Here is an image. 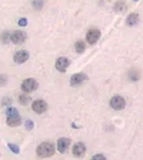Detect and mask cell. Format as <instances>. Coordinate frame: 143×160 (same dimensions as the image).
Returning a JSON list of instances; mask_svg holds the SVG:
<instances>
[{
    "instance_id": "18",
    "label": "cell",
    "mask_w": 143,
    "mask_h": 160,
    "mask_svg": "<svg viewBox=\"0 0 143 160\" xmlns=\"http://www.w3.org/2000/svg\"><path fill=\"white\" fill-rule=\"evenodd\" d=\"M30 100H31L30 96H28V95H26V94H22L19 96V102L22 105H27Z\"/></svg>"
},
{
    "instance_id": "24",
    "label": "cell",
    "mask_w": 143,
    "mask_h": 160,
    "mask_svg": "<svg viewBox=\"0 0 143 160\" xmlns=\"http://www.w3.org/2000/svg\"><path fill=\"white\" fill-rule=\"evenodd\" d=\"M93 159L94 160H106V157L101 156V155H96V156L93 157Z\"/></svg>"
},
{
    "instance_id": "21",
    "label": "cell",
    "mask_w": 143,
    "mask_h": 160,
    "mask_svg": "<svg viewBox=\"0 0 143 160\" xmlns=\"http://www.w3.org/2000/svg\"><path fill=\"white\" fill-rule=\"evenodd\" d=\"M8 82V79H7V76L4 75H0V87H4Z\"/></svg>"
},
{
    "instance_id": "7",
    "label": "cell",
    "mask_w": 143,
    "mask_h": 160,
    "mask_svg": "<svg viewBox=\"0 0 143 160\" xmlns=\"http://www.w3.org/2000/svg\"><path fill=\"white\" fill-rule=\"evenodd\" d=\"M29 59V52L26 50H19L14 55V61L18 64L25 63Z\"/></svg>"
},
{
    "instance_id": "19",
    "label": "cell",
    "mask_w": 143,
    "mask_h": 160,
    "mask_svg": "<svg viewBox=\"0 0 143 160\" xmlns=\"http://www.w3.org/2000/svg\"><path fill=\"white\" fill-rule=\"evenodd\" d=\"M43 6H44L43 0H32V7L34 8V9L40 10V9H42Z\"/></svg>"
},
{
    "instance_id": "5",
    "label": "cell",
    "mask_w": 143,
    "mask_h": 160,
    "mask_svg": "<svg viewBox=\"0 0 143 160\" xmlns=\"http://www.w3.org/2000/svg\"><path fill=\"white\" fill-rule=\"evenodd\" d=\"M110 106L115 110H122L125 108V99L121 96H114L110 100Z\"/></svg>"
},
{
    "instance_id": "22",
    "label": "cell",
    "mask_w": 143,
    "mask_h": 160,
    "mask_svg": "<svg viewBox=\"0 0 143 160\" xmlns=\"http://www.w3.org/2000/svg\"><path fill=\"white\" fill-rule=\"evenodd\" d=\"M33 126H34V125H33V122H32V121H27V122H26V128H27V129L28 130H31V129H32V128H33Z\"/></svg>"
},
{
    "instance_id": "9",
    "label": "cell",
    "mask_w": 143,
    "mask_h": 160,
    "mask_svg": "<svg viewBox=\"0 0 143 160\" xmlns=\"http://www.w3.org/2000/svg\"><path fill=\"white\" fill-rule=\"evenodd\" d=\"M69 144H71V141L66 138H61L58 140V143H57V148H58V151L61 154L65 153L67 151V148H69Z\"/></svg>"
},
{
    "instance_id": "1",
    "label": "cell",
    "mask_w": 143,
    "mask_h": 160,
    "mask_svg": "<svg viewBox=\"0 0 143 160\" xmlns=\"http://www.w3.org/2000/svg\"><path fill=\"white\" fill-rule=\"evenodd\" d=\"M56 152L54 145L51 142H43L36 148V154L38 156L42 157V158H46V157H50L53 156Z\"/></svg>"
},
{
    "instance_id": "12",
    "label": "cell",
    "mask_w": 143,
    "mask_h": 160,
    "mask_svg": "<svg viewBox=\"0 0 143 160\" xmlns=\"http://www.w3.org/2000/svg\"><path fill=\"white\" fill-rule=\"evenodd\" d=\"M138 22H139V15H138L137 13H131L126 19V24L127 26H129V27H132V26L137 25Z\"/></svg>"
},
{
    "instance_id": "23",
    "label": "cell",
    "mask_w": 143,
    "mask_h": 160,
    "mask_svg": "<svg viewBox=\"0 0 143 160\" xmlns=\"http://www.w3.org/2000/svg\"><path fill=\"white\" fill-rule=\"evenodd\" d=\"M27 19L26 18H22L19 20V22H18V25L19 26H22V27H25V26H27Z\"/></svg>"
},
{
    "instance_id": "15",
    "label": "cell",
    "mask_w": 143,
    "mask_h": 160,
    "mask_svg": "<svg viewBox=\"0 0 143 160\" xmlns=\"http://www.w3.org/2000/svg\"><path fill=\"white\" fill-rule=\"evenodd\" d=\"M113 9H114V11H116V12H123L126 10V4L124 3L123 1H118L114 4Z\"/></svg>"
},
{
    "instance_id": "25",
    "label": "cell",
    "mask_w": 143,
    "mask_h": 160,
    "mask_svg": "<svg viewBox=\"0 0 143 160\" xmlns=\"http://www.w3.org/2000/svg\"><path fill=\"white\" fill-rule=\"evenodd\" d=\"M135 1H137V0H135Z\"/></svg>"
},
{
    "instance_id": "8",
    "label": "cell",
    "mask_w": 143,
    "mask_h": 160,
    "mask_svg": "<svg viewBox=\"0 0 143 160\" xmlns=\"http://www.w3.org/2000/svg\"><path fill=\"white\" fill-rule=\"evenodd\" d=\"M69 61L65 57H61L56 62V68L59 72H65L66 68H69Z\"/></svg>"
},
{
    "instance_id": "4",
    "label": "cell",
    "mask_w": 143,
    "mask_h": 160,
    "mask_svg": "<svg viewBox=\"0 0 143 160\" xmlns=\"http://www.w3.org/2000/svg\"><path fill=\"white\" fill-rule=\"evenodd\" d=\"M100 31L98 29H91L87 33V42L93 45L100 40Z\"/></svg>"
},
{
    "instance_id": "17",
    "label": "cell",
    "mask_w": 143,
    "mask_h": 160,
    "mask_svg": "<svg viewBox=\"0 0 143 160\" xmlns=\"http://www.w3.org/2000/svg\"><path fill=\"white\" fill-rule=\"evenodd\" d=\"M75 48H76V51L78 53H82L85 49V44L82 41H78L76 45H75Z\"/></svg>"
},
{
    "instance_id": "13",
    "label": "cell",
    "mask_w": 143,
    "mask_h": 160,
    "mask_svg": "<svg viewBox=\"0 0 143 160\" xmlns=\"http://www.w3.org/2000/svg\"><path fill=\"white\" fill-rule=\"evenodd\" d=\"M20 123H22V118H20L19 115H18V117L7 118V124L10 126V127H16V126H19Z\"/></svg>"
},
{
    "instance_id": "16",
    "label": "cell",
    "mask_w": 143,
    "mask_h": 160,
    "mask_svg": "<svg viewBox=\"0 0 143 160\" xmlns=\"http://www.w3.org/2000/svg\"><path fill=\"white\" fill-rule=\"evenodd\" d=\"M18 111L16 108H13V107H10L7 109V117L8 118H14V117H18Z\"/></svg>"
},
{
    "instance_id": "20",
    "label": "cell",
    "mask_w": 143,
    "mask_h": 160,
    "mask_svg": "<svg viewBox=\"0 0 143 160\" xmlns=\"http://www.w3.org/2000/svg\"><path fill=\"white\" fill-rule=\"evenodd\" d=\"M9 148L11 149V151H12L14 154H18V153H19V148H18L16 144L10 143V144H9Z\"/></svg>"
},
{
    "instance_id": "6",
    "label": "cell",
    "mask_w": 143,
    "mask_h": 160,
    "mask_svg": "<svg viewBox=\"0 0 143 160\" xmlns=\"http://www.w3.org/2000/svg\"><path fill=\"white\" fill-rule=\"evenodd\" d=\"M32 109L34 110L36 113L41 114V113H44L47 110V104H46L43 99H38L32 104Z\"/></svg>"
},
{
    "instance_id": "10",
    "label": "cell",
    "mask_w": 143,
    "mask_h": 160,
    "mask_svg": "<svg viewBox=\"0 0 143 160\" xmlns=\"http://www.w3.org/2000/svg\"><path fill=\"white\" fill-rule=\"evenodd\" d=\"M85 79H87V75L84 73L74 74L71 78V84L72 86H78V84L82 83Z\"/></svg>"
},
{
    "instance_id": "2",
    "label": "cell",
    "mask_w": 143,
    "mask_h": 160,
    "mask_svg": "<svg viewBox=\"0 0 143 160\" xmlns=\"http://www.w3.org/2000/svg\"><path fill=\"white\" fill-rule=\"evenodd\" d=\"M38 82L35 81L34 79L32 78H29V79H26L23 81L22 83V89L23 91L26 92V93H30V92H33L38 89Z\"/></svg>"
},
{
    "instance_id": "11",
    "label": "cell",
    "mask_w": 143,
    "mask_h": 160,
    "mask_svg": "<svg viewBox=\"0 0 143 160\" xmlns=\"http://www.w3.org/2000/svg\"><path fill=\"white\" fill-rule=\"evenodd\" d=\"M85 153V145L82 142H78L74 145L73 148V154L76 157H81L84 156V154Z\"/></svg>"
},
{
    "instance_id": "14",
    "label": "cell",
    "mask_w": 143,
    "mask_h": 160,
    "mask_svg": "<svg viewBox=\"0 0 143 160\" xmlns=\"http://www.w3.org/2000/svg\"><path fill=\"white\" fill-rule=\"evenodd\" d=\"M128 77L131 81H138L140 79V73L137 68H131L128 73Z\"/></svg>"
},
{
    "instance_id": "3",
    "label": "cell",
    "mask_w": 143,
    "mask_h": 160,
    "mask_svg": "<svg viewBox=\"0 0 143 160\" xmlns=\"http://www.w3.org/2000/svg\"><path fill=\"white\" fill-rule=\"evenodd\" d=\"M10 40L14 44H23L26 41V33L22 31H14L10 34Z\"/></svg>"
}]
</instances>
